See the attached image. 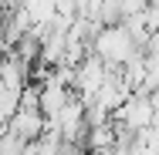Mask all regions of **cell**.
Here are the masks:
<instances>
[{"mask_svg":"<svg viewBox=\"0 0 159 155\" xmlns=\"http://www.w3.org/2000/svg\"><path fill=\"white\" fill-rule=\"evenodd\" d=\"M3 24H7V14L0 10V34H3Z\"/></svg>","mask_w":159,"mask_h":155,"instance_id":"2","label":"cell"},{"mask_svg":"<svg viewBox=\"0 0 159 155\" xmlns=\"http://www.w3.org/2000/svg\"><path fill=\"white\" fill-rule=\"evenodd\" d=\"M48 131V118L41 115V108H20L10 122H7V135L20 138V142H37L41 135Z\"/></svg>","mask_w":159,"mask_h":155,"instance_id":"1","label":"cell"}]
</instances>
